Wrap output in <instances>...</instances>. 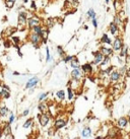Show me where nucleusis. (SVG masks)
<instances>
[{
  "mask_svg": "<svg viewBox=\"0 0 130 139\" xmlns=\"http://www.w3.org/2000/svg\"><path fill=\"white\" fill-rule=\"evenodd\" d=\"M123 45H124L123 38H122L121 36L115 37V39H114V41H113V44H112V48H113L114 51H115V52H119V51L122 49Z\"/></svg>",
  "mask_w": 130,
  "mask_h": 139,
  "instance_id": "f257e3e1",
  "label": "nucleus"
},
{
  "mask_svg": "<svg viewBox=\"0 0 130 139\" xmlns=\"http://www.w3.org/2000/svg\"><path fill=\"white\" fill-rule=\"evenodd\" d=\"M28 13L26 11H21L18 14L17 22H18V28H25L28 24Z\"/></svg>",
  "mask_w": 130,
  "mask_h": 139,
  "instance_id": "f03ea898",
  "label": "nucleus"
},
{
  "mask_svg": "<svg viewBox=\"0 0 130 139\" xmlns=\"http://www.w3.org/2000/svg\"><path fill=\"white\" fill-rule=\"evenodd\" d=\"M121 77H122V74L120 73V71L119 69H115L109 75V80H110V82H112V83H118L119 81H120V79H121Z\"/></svg>",
  "mask_w": 130,
  "mask_h": 139,
  "instance_id": "7ed1b4c3",
  "label": "nucleus"
},
{
  "mask_svg": "<svg viewBox=\"0 0 130 139\" xmlns=\"http://www.w3.org/2000/svg\"><path fill=\"white\" fill-rule=\"evenodd\" d=\"M93 54H94V60H93L92 64H93V65H96V66H100V65H101V63H102V61L104 60L105 56L100 52V50H99V51H96V52H94Z\"/></svg>",
  "mask_w": 130,
  "mask_h": 139,
  "instance_id": "20e7f679",
  "label": "nucleus"
},
{
  "mask_svg": "<svg viewBox=\"0 0 130 139\" xmlns=\"http://www.w3.org/2000/svg\"><path fill=\"white\" fill-rule=\"evenodd\" d=\"M82 75H83V72L81 68H73L71 71V78L74 81H80Z\"/></svg>",
  "mask_w": 130,
  "mask_h": 139,
  "instance_id": "39448f33",
  "label": "nucleus"
},
{
  "mask_svg": "<svg viewBox=\"0 0 130 139\" xmlns=\"http://www.w3.org/2000/svg\"><path fill=\"white\" fill-rule=\"evenodd\" d=\"M51 119V116L49 115L48 113H41L39 115V122H40V125L42 127H45L48 125V123L50 122Z\"/></svg>",
  "mask_w": 130,
  "mask_h": 139,
  "instance_id": "423d86ee",
  "label": "nucleus"
},
{
  "mask_svg": "<svg viewBox=\"0 0 130 139\" xmlns=\"http://www.w3.org/2000/svg\"><path fill=\"white\" fill-rule=\"evenodd\" d=\"M30 41L36 48H38V46L42 43V37L38 35V34H36V33H32L30 35Z\"/></svg>",
  "mask_w": 130,
  "mask_h": 139,
  "instance_id": "0eeeda50",
  "label": "nucleus"
},
{
  "mask_svg": "<svg viewBox=\"0 0 130 139\" xmlns=\"http://www.w3.org/2000/svg\"><path fill=\"white\" fill-rule=\"evenodd\" d=\"M41 22H42L41 18H38L37 15H32V16H31V18L28 19V27H29V28L32 30L34 27L41 24Z\"/></svg>",
  "mask_w": 130,
  "mask_h": 139,
  "instance_id": "6e6552de",
  "label": "nucleus"
},
{
  "mask_svg": "<svg viewBox=\"0 0 130 139\" xmlns=\"http://www.w3.org/2000/svg\"><path fill=\"white\" fill-rule=\"evenodd\" d=\"M109 32L112 36L117 37V36H119V33H120V27L117 25L114 21H111L109 23Z\"/></svg>",
  "mask_w": 130,
  "mask_h": 139,
  "instance_id": "1a4fd4ad",
  "label": "nucleus"
},
{
  "mask_svg": "<svg viewBox=\"0 0 130 139\" xmlns=\"http://www.w3.org/2000/svg\"><path fill=\"white\" fill-rule=\"evenodd\" d=\"M129 126V122L127 117H120L117 120V127L120 129H126Z\"/></svg>",
  "mask_w": 130,
  "mask_h": 139,
  "instance_id": "9d476101",
  "label": "nucleus"
},
{
  "mask_svg": "<svg viewBox=\"0 0 130 139\" xmlns=\"http://www.w3.org/2000/svg\"><path fill=\"white\" fill-rule=\"evenodd\" d=\"M100 52L102 53L104 56H110V57H112V56H114L115 51L113 50V48L106 47V46H101L100 47Z\"/></svg>",
  "mask_w": 130,
  "mask_h": 139,
  "instance_id": "9b49d317",
  "label": "nucleus"
},
{
  "mask_svg": "<svg viewBox=\"0 0 130 139\" xmlns=\"http://www.w3.org/2000/svg\"><path fill=\"white\" fill-rule=\"evenodd\" d=\"M80 68L84 74H92L94 72V68H93L92 63H84V64L81 65Z\"/></svg>",
  "mask_w": 130,
  "mask_h": 139,
  "instance_id": "f8f14e48",
  "label": "nucleus"
},
{
  "mask_svg": "<svg viewBox=\"0 0 130 139\" xmlns=\"http://www.w3.org/2000/svg\"><path fill=\"white\" fill-rule=\"evenodd\" d=\"M39 82H40V79H39L38 77H36V76H35V77H32V78H30V79L28 80V82H27V84H26V88H27V89H29V88H34Z\"/></svg>",
  "mask_w": 130,
  "mask_h": 139,
  "instance_id": "ddd939ff",
  "label": "nucleus"
},
{
  "mask_svg": "<svg viewBox=\"0 0 130 139\" xmlns=\"http://www.w3.org/2000/svg\"><path fill=\"white\" fill-rule=\"evenodd\" d=\"M100 42H101L102 44H104V45H110V46H112V44H113L112 39L109 37L108 34H106V33H104V34L102 35L101 39H100Z\"/></svg>",
  "mask_w": 130,
  "mask_h": 139,
  "instance_id": "4468645a",
  "label": "nucleus"
},
{
  "mask_svg": "<svg viewBox=\"0 0 130 139\" xmlns=\"http://www.w3.org/2000/svg\"><path fill=\"white\" fill-rule=\"evenodd\" d=\"M111 63H112V58L110 56H105L104 60L102 61V63L100 65V68L101 69H106L107 67H109L110 65H112Z\"/></svg>",
  "mask_w": 130,
  "mask_h": 139,
  "instance_id": "2eb2a0df",
  "label": "nucleus"
},
{
  "mask_svg": "<svg viewBox=\"0 0 130 139\" xmlns=\"http://www.w3.org/2000/svg\"><path fill=\"white\" fill-rule=\"evenodd\" d=\"M67 123V120L65 119H57L56 121L54 122V129L55 130H59L61 128H63Z\"/></svg>",
  "mask_w": 130,
  "mask_h": 139,
  "instance_id": "dca6fc26",
  "label": "nucleus"
},
{
  "mask_svg": "<svg viewBox=\"0 0 130 139\" xmlns=\"http://www.w3.org/2000/svg\"><path fill=\"white\" fill-rule=\"evenodd\" d=\"M129 54H130L129 47H128L126 44H124V45H123V47H122V49L119 51V56H120L121 58L125 59V57H126L127 55H129Z\"/></svg>",
  "mask_w": 130,
  "mask_h": 139,
  "instance_id": "f3484780",
  "label": "nucleus"
},
{
  "mask_svg": "<svg viewBox=\"0 0 130 139\" xmlns=\"http://www.w3.org/2000/svg\"><path fill=\"white\" fill-rule=\"evenodd\" d=\"M113 5H114V9L119 13L121 10H122V5H123V1H120V0H114L113 1Z\"/></svg>",
  "mask_w": 130,
  "mask_h": 139,
  "instance_id": "a211bd4d",
  "label": "nucleus"
},
{
  "mask_svg": "<svg viewBox=\"0 0 130 139\" xmlns=\"http://www.w3.org/2000/svg\"><path fill=\"white\" fill-rule=\"evenodd\" d=\"M118 135H119V130H118L117 128H112V129L109 131V133H108V137L110 139L117 138Z\"/></svg>",
  "mask_w": 130,
  "mask_h": 139,
  "instance_id": "6ab92c4d",
  "label": "nucleus"
},
{
  "mask_svg": "<svg viewBox=\"0 0 130 139\" xmlns=\"http://www.w3.org/2000/svg\"><path fill=\"white\" fill-rule=\"evenodd\" d=\"M91 135H92V129L90 127H84L81 132V136L83 138H88V137H91Z\"/></svg>",
  "mask_w": 130,
  "mask_h": 139,
  "instance_id": "aec40b11",
  "label": "nucleus"
},
{
  "mask_svg": "<svg viewBox=\"0 0 130 139\" xmlns=\"http://www.w3.org/2000/svg\"><path fill=\"white\" fill-rule=\"evenodd\" d=\"M113 21L117 24V25H119V27H122V25L124 24L123 19H122V18H121L120 14H115V15H114V18H113Z\"/></svg>",
  "mask_w": 130,
  "mask_h": 139,
  "instance_id": "412c9836",
  "label": "nucleus"
},
{
  "mask_svg": "<svg viewBox=\"0 0 130 139\" xmlns=\"http://www.w3.org/2000/svg\"><path fill=\"white\" fill-rule=\"evenodd\" d=\"M70 66H71L72 68H80V63H79V60L77 59L76 56H74V58L71 60Z\"/></svg>",
  "mask_w": 130,
  "mask_h": 139,
  "instance_id": "4be33fe9",
  "label": "nucleus"
},
{
  "mask_svg": "<svg viewBox=\"0 0 130 139\" xmlns=\"http://www.w3.org/2000/svg\"><path fill=\"white\" fill-rule=\"evenodd\" d=\"M0 98H3V99H9L10 98V92L9 90L5 89L4 87H2L0 89Z\"/></svg>",
  "mask_w": 130,
  "mask_h": 139,
  "instance_id": "5701e85b",
  "label": "nucleus"
},
{
  "mask_svg": "<svg viewBox=\"0 0 130 139\" xmlns=\"http://www.w3.org/2000/svg\"><path fill=\"white\" fill-rule=\"evenodd\" d=\"M48 35H49V29L48 28H44V30H43V33H42V42L44 43V44H46L47 43V39H48Z\"/></svg>",
  "mask_w": 130,
  "mask_h": 139,
  "instance_id": "b1692460",
  "label": "nucleus"
},
{
  "mask_svg": "<svg viewBox=\"0 0 130 139\" xmlns=\"http://www.w3.org/2000/svg\"><path fill=\"white\" fill-rule=\"evenodd\" d=\"M38 109L41 113H48V105L45 103H40L38 106Z\"/></svg>",
  "mask_w": 130,
  "mask_h": 139,
  "instance_id": "393cba45",
  "label": "nucleus"
},
{
  "mask_svg": "<svg viewBox=\"0 0 130 139\" xmlns=\"http://www.w3.org/2000/svg\"><path fill=\"white\" fill-rule=\"evenodd\" d=\"M86 16L90 18V19H94V18H97V13H96L95 9L94 8H90L87 10V12H86Z\"/></svg>",
  "mask_w": 130,
  "mask_h": 139,
  "instance_id": "a878e982",
  "label": "nucleus"
},
{
  "mask_svg": "<svg viewBox=\"0 0 130 139\" xmlns=\"http://www.w3.org/2000/svg\"><path fill=\"white\" fill-rule=\"evenodd\" d=\"M32 33H36V34H38V35H42V33H43V30H44V28L41 25V24H39V25H36V27H34L32 29Z\"/></svg>",
  "mask_w": 130,
  "mask_h": 139,
  "instance_id": "bb28decb",
  "label": "nucleus"
},
{
  "mask_svg": "<svg viewBox=\"0 0 130 139\" xmlns=\"http://www.w3.org/2000/svg\"><path fill=\"white\" fill-rule=\"evenodd\" d=\"M8 113H9L8 108H6V107H0V117H5V116L8 115Z\"/></svg>",
  "mask_w": 130,
  "mask_h": 139,
  "instance_id": "cd10ccee",
  "label": "nucleus"
},
{
  "mask_svg": "<svg viewBox=\"0 0 130 139\" xmlns=\"http://www.w3.org/2000/svg\"><path fill=\"white\" fill-rule=\"evenodd\" d=\"M67 95H68V100L69 101H72L74 99V91L72 90V87H67Z\"/></svg>",
  "mask_w": 130,
  "mask_h": 139,
  "instance_id": "c85d7f7f",
  "label": "nucleus"
},
{
  "mask_svg": "<svg viewBox=\"0 0 130 139\" xmlns=\"http://www.w3.org/2000/svg\"><path fill=\"white\" fill-rule=\"evenodd\" d=\"M16 0H4V3H5V6H6V8H8V9H10V8H12L13 6H14V3H15Z\"/></svg>",
  "mask_w": 130,
  "mask_h": 139,
  "instance_id": "c756f323",
  "label": "nucleus"
},
{
  "mask_svg": "<svg viewBox=\"0 0 130 139\" xmlns=\"http://www.w3.org/2000/svg\"><path fill=\"white\" fill-rule=\"evenodd\" d=\"M56 97L60 100V101H63L65 100V91L64 90H58L56 92Z\"/></svg>",
  "mask_w": 130,
  "mask_h": 139,
  "instance_id": "7c9ffc66",
  "label": "nucleus"
},
{
  "mask_svg": "<svg viewBox=\"0 0 130 139\" xmlns=\"http://www.w3.org/2000/svg\"><path fill=\"white\" fill-rule=\"evenodd\" d=\"M32 124H34V120H32V118H30V119H28L27 121L25 122V124H23V128L28 129V128H30V127L32 126Z\"/></svg>",
  "mask_w": 130,
  "mask_h": 139,
  "instance_id": "2f4dec72",
  "label": "nucleus"
},
{
  "mask_svg": "<svg viewBox=\"0 0 130 139\" xmlns=\"http://www.w3.org/2000/svg\"><path fill=\"white\" fill-rule=\"evenodd\" d=\"M73 58H74V56H72V55H66L65 57H63V62L64 63H70Z\"/></svg>",
  "mask_w": 130,
  "mask_h": 139,
  "instance_id": "473e14b6",
  "label": "nucleus"
},
{
  "mask_svg": "<svg viewBox=\"0 0 130 139\" xmlns=\"http://www.w3.org/2000/svg\"><path fill=\"white\" fill-rule=\"evenodd\" d=\"M11 41L14 43L15 46H18V44L20 43V38L17 37V36H12V37H11Z\"/></svg>",
  "mask_w": 130,
  "mask_h": 139,
  "instance_id": "72a5a7b5",
  "label": "nucleus"
},
{
  "mask_svg": "<svg viewBox=\"0 0 130 139\" xmlns=\"http://www.w3.org/2000/svg\"><path fill=\"white\" fill-rule=\"evenodd\" d=\"M57 51H58L59 55H60L61 57H65V56H66V54H65V51L63 50V48H62L61 46H57Z\"/></svg>",
  "mask_w": 130,
  "mask_h": 139,
  "instance_id": "f704fd0d",
  "label": "nucleus"
},
{
  "mask_svg": "<svg viewBox=\"0 0 130 139\" xmlns=\"http://www.w3.org/2000/svg\"><path fill=\"white\" fill-rule=\"evenodd\" d=\"M54 23H55V22H54V19H53V18H48V19H47V27H46V28L51 29V28L54 25Z\"/></svg>",
  "mask_w": 130,
  "mask_h": 139,
  "instance_id": "c9c22d12",
  "label": "nucleus"
},
{
  "mask_svg": "<svg viewBox=\"0 0 130 139\" xmlns=\"http://www.w3.org/2000/svg\"><path fill=\"white\" fill-rule=\"evenodd\" d=\"M51 61V54H50V50L48 47H46V62H50Z\"/></svg>",
  "mask_w": 130,
  "mask_h": 139,
  "instance_id": "e433bc0d",
  "label": "nucleus"
},
{
  "mask_svg": "<svg viewBox=\"0 0 130 139\" xmlns=\"http://www.w3.org/2000/svg\"><path fill=\"white\" fill-rule=\"evenodd\" d=\"M49 95V92H44V93H42V94H40V97H39V101L41 102V101H43V100H45L47 97Z\"/></svg>",
  "mask_w": 130,
  "mask_h": 139,
  "instance_id": "4c0bfd02",
  "label": "nucleus"
},
{
  "mask_svg": "<svg viewBox=\"0 0 130 139\" xmlns=\"http://www.w3.org/2000/svg\"><path fill=\"white\" fill-rule=\"evenodd\" d=\"M92 24H93V27H94L95 29H98V25H99V23H98L97 18H94V19H92Z\"/></svg>",
  "mask_w": 130,
  "mask_h": 139,
  "instance_id": "58836bf2",
  "label": "nucleus"
},
{
  "mask_svg": "<svg viewBox=\"0 0 130 139\" xmlns=\"http://www.w3.org/2000/svg\"><path fill=\"white\" fill-rule=\"evenodd\" d=\"M124 60H125V64H126V65H129L130 66V54L125 57V59H124Z\"/></svg>",
  "mask_w": 130,
  "mask_h": 139,
  "instance_id": "ea45409f",
  "label": "nucleus"
},
{
  "mask_svg": "<svg viewBox=\"0 0 130 139\" xmlns=\"http://www.w3.org/2000/svg\"><path fill=\"white\" fill-rule=\"evenodd\" d=\"M31 8H32V10H36V9H37V5H36V2H35V1H32V2H31Z\"/></svg>",
  "mask_w": 130,
  "mask_h": 139,
  "instance_id": "a19ab883",
  "label": "nucleus"
},
{
  "mask_svg": "<svg viewBox=\"0 0 130 139\" xmlns=\"http://www.w3.org/2000/svg\"><path fill=\"white\" fill-rule=\"evenodd\" d=\"M13 121H14V115L11 113V114H10V117H9V124H11Z\"/></svg>",
  "mask_w": 130,
  "mask_h": 139,
  "instance_id": "79ce46f5",
  "label": "nucleus"
},
{
  "mask_svg": "<svg viewBox=\"0 0 130 139\" xmlns=\"http://www.w3.org/2000/svg\"><path fill=\"white\" fill-rule=\"evenodd\" d=\"M125 75H126V77L130 78V66H129V67H127V70H126V73H125Z\"/></svg>",
  "mask_w": 130,
  "mask_h": 139,
  "instance_id": "37998d69",
  "label": "nucleus"
},
{
  "mask_svg": "<svg viewBox=\"0 0 130 139\" xmlns=\"http://www.w3.org/2000/svg\"><path fill=\"white\" fill-rule=\"evenodd\" d=\"M29 113H30V110H26V111H23L22 116H23V117H25V116H28V115H29Z\"/></svg>",
  "mask_w": 130,
  "mask_h": 139,
  "instance_id": "c03bdc74",
  "label": "nucleus"
},
{
  "mask_svg": "<svg viewBox=\"0 0 130 139\" xmlns=\"http://www.w3.org/2000/svg\"><path fill=\"white\" fill-rule=\"evenodd\" d=\"M4 45H5V47H6V48H9V46H10V45H9V42H8V41H5Z\"/></svg>",
  "mask_w": 130,
  "mask_h": 139,
  "instance_id": "a18cd8bd",
  "label": "nucleus"
},
{
  "mask_svg": "<svg viewBox=\"0 0 130 139\" xmlns=\"http://www.w3.org/2000/svg\"><path fill=\"white\" fill-rule=\"evenodd\" d=\"M105 3H106V4H109V3H110V0H105Z\"/></svg>",
  "mask_w": 130,
  "mask_h": 139,
  "instance_id": "49530a36",
  "label": "nucleus"
},
{
  "mask_svg": "<svg viewBox=\"0 0 130 139\" xmlns=\"http://www.w3.org/2000/svg\"><path fill=\"white\" fill-rule=\"evenodd\" d=\"M127 118H128V122H129V126H130V114L127 116Z\"/></svg>",
  "mask_w": 130,
  "mask_h": 139,
  "instance_id": "de8ad7c7",
  "label": "nucleus"
},
{
  "mask_svg": "<svg viewBox=\"0 0 130 139\" xmlns=\"http://www.w3.org/2000/svg\"><path fill=\"white\" fill-rule=\"evenodd\" d=\"M18 74H19L18 72H13V75H18Z\"/></svg>",
  "mask_w": 130,
  "mask_h": 139,
  "instance_id": "09e8293b",
  "label": "nucleus"
},
{
  "mask_svg": "<svg viewBox=\"0 0 130 139\" xmlns=\"http://www.w3.org/2000/svg\"><path fill=\"white\" fill-rule=\"evenodd\" d=\"M28 1H29V0H23V3H27Z\"/></svg>",
  "mask_w": 130,
  "mask_h": 139,
  "instance_id": "8fccbe9b",
  "label": "nucleus"
},
{
  "mask_svg": "<svg viewBox=\"0 0 130 139\" xmlns=\"http://www.w3.org/2000/svg\"><path fill=\"white\" fill-rule=\"evenodd\" d=\"M96 139H102V138H101V137H97Z\"/></svg>",
  "mask_w": 130,
  "mask_h": 139,
  "instance_id": "3c124183",
  "label": "nucleus"
},
{
  "mask_svg": "<svg viewBox=\"0 0 130 139\" xmlns=\"http://www.w3.org/2000/svg\"><path fill=\"white\" fill-rule=\"evenodd\" d=\"M120 1H123V0H120Z\"/></svg>",
  "mask_w": 130,
  "mask_h": 139,
  "instance_id": "603ef678",
  "label": "nucleus"
}]
</instances>
